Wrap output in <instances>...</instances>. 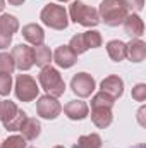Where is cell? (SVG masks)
Listing matches in <instances>:
<instances>
[{
	"label": "cell",
	"instance_id": "obj_36",
	"mask_svg": "<svg viewBox=\"0 0 146 148\" xmlns=\"http://www.w3.org/2000/svg\"><path fill=\"white\" fill-rule=\"evenodd\" d=\"M53 148H64V147H60V145H59V147H53Z\"/></svg>",
	"mask_w": 146,
	"mask_h": 148
},
{
	"label": "cell",
	"instance_id": "obj_37",
	"mask_svg": "<svg viewBox=\"0 0 146 148\" xmlns=\"http://www.w3.org/2000/svg\"><path fill=\"white\" fill-rule=\"evenodd\" d=\"M59 2H67V0H59Z\"/></svg>",
	"mask_w": 146,
	"mask_h": 148
},
{
	"label": "cell",
	"instance_id": "obj_34",
	"mask_svg": "<svg viewBox=\"0 0 146 148\" xmlns=\"http://www.w3.org/2000/svg\"><path fill=\"white\" fill-rule=\"evenodd\" d=\"M131 148H146L143 143H139V145H136V147H131Z\"/></svg>",
	"mask_w": 146,
	"mask_h": 148
},
{
	"label": "cell",
	"instance_id": "obj_2",
	"mask_svg": "<svg viewBox=\"0 0 146 148\" xmlns=\"http://www.w3.org/2000/svg\"><path fill=\"white\" fill-rule=\"evenodd\" d=\"M38 79H40L41 88H43L50 97L59 98V97H62V95L65 93V83H64L60 73H59L55 67L45 66V67L41 69L40 76H38Z\"/></svg>",
	"mask_w": 146,
	"mask_h": 148
},
{
	"label": "cell",
	"instance_id": "obj_18",
	"mask_svg": "<svg viewBox=\"0 0 146 148\" xmlns=\"http://www.w3.org/2000/svg\"><path fill=\"white\" fill-rule=\"evenodd\" d=\"M107 52H108L110 59L115 62H120L126 59V43L120 40H112L107 43Z\"/></svg>",
	"mask_w": 146,
	"mask_h": 148
},
{
	"label": "cell",
	"instance_id": "obj_6",
	"mask_svg": "<svg viewBox=\"0 0 146 148\" xmlns=\"http://www.w3.org/2000/svg\"><path fill=\"white\" fill-rule=\"evenodd\" d=\"M12 60L16 64V67L19 71H28L35 66V55H33V48L28 45H16L12 48Z\"/></svg>",
	"mask_w": 146,
	"mask_h": 148
},
{
	"label": "cell",
	"instance_id": "obj_35",
	"mask_svg": "<svg viewBox=\"0 0 146 148\" xmlns=\"http://www.w3.org/2000/svg\"><path fill=\"white\" fill-rule=\"evenodd\" d=\"M3 7H5V5H3V0H0V12L3 10Z\"/></svg>",
	"mask_w": 146,
	"mask_h": 148
},
{
	"label": "cell",
	"instance_id": "obj_1",
	"mask_svg": "<svg viewBox=\"0 0 146 148\" xmlns=\"http://www.w3.org/2000/svg\"><path fill=\"white\" fill-rule=\"evenodd\" d=\"M98 16H100V21L113 28L124 23V19L127 17V9L122 3V0H103L100 3Z\"/></svg>",
	"mask_w": 146,
	"mask_h": 148
},
{
	"label": "cell",
	"instance_id": "obj_19",
	"mask_svg": "<svg viewBox=\"0 0 146 148\" xmlns=\"http://www.w3.org/2000/svg\"><path fill=\"white\" fill-rule=\"evenodd\" d=\"M33 55H35V64L38 67H45L52 62V52L46 45H36V48H33Z\"/></svg>",
	"mask_w": 146,
	"mask_h": 148
},
{
	"label": "cell",
	"instance_id": "obj_25",
	"mask_svg": "<svg viewBox=\"0 0 146 148\" xmlns=\"http://www.w3.org/2000/svg\"><path fill=\"white\" fill-rule=\"evenodd\" d=\"M16 69V64L12 60L10 53H0V74H12Z\"/></svg>",
	"mask_w": 146,
	"mask_h": 148
},
{
	"label": "cell",
	"instance_id": "obj_9",
	"mask_svg": "<svg viewBox=\"0 0 146 148\" xmlns=\"http://www.w3.org/2000/svg\"><path fill=\"white\" fill-rule=\"evenodd\" d=\"M126 57H129L131 62H143L146 57V43L139 38H132L126 43Z\"/></svg>",
	"mask_w": 146,
	"mask_h": 148
},
{
	"label": "cell",
	"instance_id": "obj_3",
	"mask_svg": "<svg viewBox=\"0 0 146 148\" xmlns=\"http://www.w3.org/2000/svg\"><path fill=\"white\" fill-rule=\"evenodd\" d=\"M69 14H71V19L74 23L81 24V26H86V28H95L96 24H100V16H98V10L76 0L71 3L69 7Z\"/></svg>",
	"mask_w": 146,
	"mask_h": 148
},
{
	"label": "cell",
	"instance_id": "obj_8",
	"mask_svg": "<svg viewBox=\"0 0 146 148\" xmlns=\"http://www.w3.org/2000/svg\"><path fill=\"white\" fill-rule=\"evenodd\" d=\"M71 88H72V91L77 97L86 98V97H89V95L93 93V90H95V79L91 77V74L79 73L72 77Z\"/></svg>",
	"mask_w": 146,
	"mask_h": 148
},
{
	"label": "cell",
	"instance_id": "obj_24",
	"mask_svg": "<svg viewBox=\"0 0 146 148\" xmlns=\"http://www.w3.org/2000/svg\"><path fill=\"white\" fill-rule=\"evenodd\" d=\"M83 40H84L88 48H98V47H102V41H103L102 35L98 31H86V33H83Z\"/></svg>",
	"mask_w": 146,
	"mask_h": 148
},
{
	"label": "cell",
	"instance_id": "obj_10",
	"mask_svg": "<svg viewBox=\"0 0 146 148\" xmlns=\"http://www.w3.org/2000/svg\"><path fill=\"white\" fill-rule=\"evenodd\" d=\"M53 60H55V64H57L59 67L69 69V67H72L74 64L77 62V55L69 48V45H62V47H59V48L55 50Z\"/></svg>",
	"mask_w": 146,
	"mask_h": 148
},
{
	"label": "cell",
	"instance_id": "obj_28",
	"mask_svg": "<svg viewBox=\"0 0 146 148\" xmlns=\"http://www.w3.org/2000/svg\"><path fill=\"white\" fill-rule=\"evenodd\" d=\"M12 90V77L10 74H0V95L7 97Z\"/></svg>",
	"mask_w": 146,
	"mask_h": 148
},
{
	"label": "cell",
	"instance_id": "obj_33",
	"mask_svg": "<svg viewBox=\"0 0 146 148\" xmlns=\"http://www.w3.org/2000/svg\"><path fill=\"white\" fill-rule=\"evenodd\" d=\"M24 2H26V0H9L10 5H23Z\"/></svg>",
	"mask_w": 146,
	"mask_h": 148
},
{
	"label": "cell",
	"instance_id": "obj_23",
	"mask_svg": "<svg viewBox=\"0 0 146 148\" xmlns=\"http://www.w3.org/2000/svg\"><path fill=\"white\" fill-rule=\"evenodd\" d=\"M113 103H115V98H112L110 95H107L105 91H100V93H96L95 97H93V100H91V107H113Z\"/></svg>",
	"mask_w": 146,
	"mask_h": 148
},
{
	"label": "cell",
	"instance_id": "obj_7",
	"mask_svg": "<svg viewBox=\"0 0 146 148\" xmlns=\"http://www.w3.org/2000/svg\"><path fill=\"white\" fill-rule=\"evenodd\" d=\"M36 112L40 117L50 121V119H55L62 112V105L59 103V100L55 97L43 95V97L38 98V102H36Z\"/></svg>",
	"mask_w": 146,
	"mask_h": 148
},
{
	"label": "cell",
	"instance_id": "obj_21",
	"mask_svg": "<svg viewBox=\"0 0 146 148\" xmlns=\"http://www.w3.org/2000/svg\"><path fill=\"white\" fill-rule=\"evenodd\" d=\"M17 105L10 100H0V122L5 124L7 121H10L16 114H17Z\"/></svg>",
	"mask_w": 146,
	"mask_h": 148
},
{
	"label": "cell",
	"instance_id": "obj_30",
	"mask_svg": "<svg viewBox=\"0 0 146 148\" xmlns=\"http://www.w3.org/2000/svg\"><path fill=\"white\" fill-rule=\"evenodd\" d=\"M122 3L126 5L127 10H132V12H139L145 7V0H122Z\"/></svg>",
	"mask_w": 146,
	"mask_h": 148
},
{
	"label": "cell",
	"instance_id": "obj_27",
	"mask_svg": "<svg viewBox=\"0 0 146 148\" xmlns=\"http://www.w3.org/2000/svg\"><path fill=\"white\" fill-rule=\"evenodd\" d=\"M0 148H26V140H24L23 136L14 134V136H9V138L2 143Z\"/></svg>",
	"mask_w": 146,
	"mask_h": 148
},
{
	"label": "cell",
	"instance_id": "obj_29",
	"mask_svg": "<svg viewBox=\"0 0 146 148\" xmlns=\"http://www.w3.org/2000/svg\"><path fill=\"white\" fill-rule=\"evenodd\" d=\"M132 98L136 102H145L146 100V84L139 83V84H136L132 88Z\"/></svg>",
	"mask_w": 146,
	"mask_h": 148
},
{
	"label": "cell",
	"instance_id": "obj_32",
	"mask_svg": "<svg viewBox=\"0 0 146 148\" xmlns=\"http://www.w3.org/2000/svg\"><path fill=\"white\" fill-rule=\"evenodd\" d=\"M145 112H146L145 107H141V110L138 112V114H139V124H141V126H145Z\"/></svg>",
	"mask_w": 146,
	"mask_h": 148
},
{
	"label": "cell",
	"instance_id": "obj_5",
	"mask_svg": "<svg viewBox=\"0 0 146 148\" xmlns=\"http://www.w3.org/2000/svg\"><path fill=\"white\" fill-rule=\"evenodd\" d=\"M38 84L36 81L28 74H19L16 79V97L21 102H31L38 97Z\"/></svg>",
	"mask_w": 146,
	"mask_h": 148
},
{
	"label": "cell",
	"instance_id": "obj_4",
	"mask_svg": "<svg viewBox=\"0 0 146 148\" xmlns=\"http://www.w3.org/2000/svg\"><path fill=\"white\" fill-rule=\"evenodd\" d=\"M41 23L52 29H65L67 24H69V19H67V10L62 7V5H57V3H48L43 7L41 14Z\"/></svg>",
	"mask_w": 146,
	"mask_h": 148
},
{
	"label": "cell",
	"instance_id": "obj_26",
	"mask_svg": "<svg viewBox=\"0 0 146 148\" xmlns=\"http://www.w3.org/2000/svg\"><path fill=\"white\" fill-rule=\"evenodd\" d=\"M69 48L72 50L76 55L84 53V52L88 50V47H86V43H84V40H83V35H74V36L71 38V41H69Z\"/></svg>",
	"mask_w": 146,
	"mask_h": 148
},
{
	"label": "cell",
	"instance_id": "obj_11",
	"mask_svg": "<svg viewBox=\"0 0 146 148\" xmlns=\"http://www.w3.org/2000/svg\"><path fill=\"white\" fill-rule=\"evenodd\" d=\"M122 24H124L126 35H129L131 38H139L145 33V23L138 14H127Z\"/></svg>",
	"mask_w": 146,
	"mask_h": 148
},
{
	"label": "cell",
	"instance_id": "obj_31",
	"mask_svg": "<svg viewBox=\"0 0 146 148\" xmlns=\"http://www.w3.org/2000/svg\"><path fill=\"white\" fill-rule=\"evenodd\" d=\"M10 41H12V36H7V35H2V33H0V48L9 47Z\"/></svg>",
	"mask_w": 146,
	"mask_h": 148
},
{
	"label": "cell",
	"instance_id": "obj_17",
	"mask_svg": "<svg viewBox=\"0 0 146 148\" xmlns=\"http://www.w3.org/2000/svg\"><path fill=\"white\" fill-rule=\"evenodd\" d=\"M17 29H19V21L16 16H12V14H2L0 16V33L2 35L12 36L14 33H17Z\"/></svg>",
	"mask_w": 146,
	"mask_h": 148
},
{
	"label": "cell",
	"instance_id": "obj_12",
	"mask_svg": "<svg viewBox=\"0 0 146 148\" xmlns=\"http://www.w3.org/2000/svg\"><path fill=\"white\" fill-rule=\"evenodd\" d=\"M91 121L96 127L105 129L113 121V114L110 107H91Z\"/></svg>",
	"mask_w": 146,
	"mask_h": 148
},
{
	"label": "cell",
	"instance_id": "obj_13",
	"mask_svg": "<svg viewBox=\"0 0 146 148\" xmlns=\"http://www.w3.org/2000/svg\"><path fill=\"white\" fill-rule=\"evenodd\" d=\"M64 112H65V115H67L71 121H83V119L88 117L89 109H88V105H86L84 102H81V100H72V102H69V103L64 107Z\"/></svg>",
	"mask_w": 146,
	"mask_h": 148
},
{
	"label": "cell",
	"instance_id": "obj_16",
	"mask_svg": "<svg viewBox=\"0 0 146 148\" xmlns=\"http://www.w3.org/2000/svg\"><path fill=\"white\" fill-rule=\"evenodd\" d=\"M23 36L33 45H41L43 40H45V31L41 29V26L31 23V24H26L23 28Z\"/></svg>",
	"mask_w": 146,
	"mask_h": 148
},
{
	"label": "cell",
	"instance_id": "obj_20",
	"mask_svg": "<svg viewBox=\"0 0 146 148\" xmlns=\"http://www.w3.org/2000/svg\"><path fill=\"white\" fill-rule=\"evenodd\" d=\"M72 148H102V138L96 133L83 134L77 138V143H74Z\"/></svg>",
	"mask_w": 146,
	"mask_h": 148
},
{
	"label": "cell",
	"instance_id": "obj_22",
	"mask_svg": "<svg viewBox=\"0 0 146 148\" xmlns=\"http://www.w3.org/2000/svg\"><path fill=\"white\" fill-rule=\"evenodd\" d=\"M28 119V115H26V112L24 110H17V114L10 119V121H7L5 124H3V127L7 129V131H19L21 129V126H23V122Z\"/></svg>",
	"mask_w": 146,
	"mask_h": 148
},
{
	"label": "cell",
	"instance_id": "obj_14",
	"mask_svg": "<svg viewBox=\"0 0 146 148\" xmlns=\"http://www.w3.org/2000/svg\"><path fill=\"white\" fill-rule=\"evenodd\" d=\"M102 91H105L112 98H119L124 93V81L119 76H108L102 81Z\"/></svg>",
	"mask_w": 146,
	"mask_h": 148
},
{
	"label": "cell",
	"instance_id": "obj_15",
	"mask_svg": "<svg viewBox=\"0 0 146 148\" xmlns=\"http://www.w3.org/2000/svg\"><path fill=\"white\" fill-rule=\"evenodd\" d=\"M19 131L23 133V138L24 140H36L38 136H40V133H41V124H40V121H36V119L28 117L23 122V126H21Z\"/></svg>",
	"mask_w": 146,
	"mask_h": 148
}]
</instances>
